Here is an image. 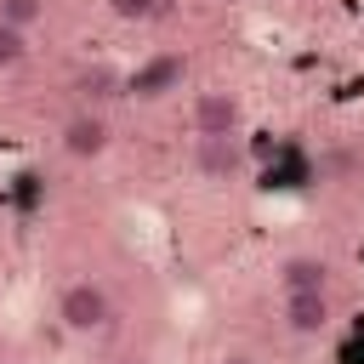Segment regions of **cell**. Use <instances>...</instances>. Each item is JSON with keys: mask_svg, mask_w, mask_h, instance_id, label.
<instances>
[{"mask_svg": "<svg viewBox=\"0 0 364 364\" xmlns=\"http://www.w3.org/2000/svg\"><path fill=\"white\" fill-rule=\"evenodd\" d=\"M23 57H28V34L11 28V23H0V68H17Z\"/></svg>", "mask_w": 364, "mask_h": 364, "instance_id": "obj_9", "label": "cell"}, {"mask_svg": "<svg viewBox=\"0 0 364 364\" xmlns=\"http://www.w3.org/2000/svg\"><path fill=\"white\" fill-rule=\"evenodd\" d=\"M279 318H284L290 336H318L330 324V296L324 290H296V296L279 301Z\"/></svg>", "mask_w": 364, "mask_h": 364, "instance_id": "obj_4", "label": "cell"}, {"mask_svg": "<svg viewBox=\"0 0 364 364\" xmlns=\"http://www.w3.org/2000/svg\"><path fill=\"white\" fill-rule=\"evenodd\" d=\"M233 165H239L233 136H199V171H205V176H228Z\"/></svg>", "mask_w": 364, "mask_h": 364, "instance_id": "obj_7", "label": "cell"}, {"mask_svg": "<svg viewBox=\"0 0 364 364\" xmlns=\"http://www.w3.org/2000/svg\"><path fill=\"white\" fill-rule=\"evenodd\" d=\"M182 80H188V57H182V51H159V57H148V63L125 80V91H131L136 102H159V97H171Z\"/></svg>", "mask_w": 364, "mask_h": 364, "instance_id": "obj_2", "label": "cell"}, {"mask_svg": "<svg viewBox=\"0 0 364 364\" xmlns=\"http://www.w3.org/2000/svg\"><path fill=\"white\" fill-rule=\"evenodd\" d=\"M108 11H114L119 23H148V17L159 11V0H108Z\"/></svg>", "mask_w": 364, "mask_h": 364, "instance_id": "obj_10", "label": "cell"}, {"mask_svg": "<svg viewBox=\"0 0 364 364\" xmlns=\"http://www.w3.org/2000/svg\"><path fill=\"white\" fill-rule=\"evenodd\" d=\"M279 284H284V296H296V290H330V267H324V256H284L279 262Z\"/></svg>", "mask_w": 364, "mask_h": 364, "instance_id": "obj_6", "label": "cell"}, {"mask_svg": "<svg viewBox=\"0 0 364 364\" xmlns=\"http://www.w3.org/2000/svg\"><path fill=\"white\" fill-rule=\"evenodd\" d=\"M57 318H63L68 336H91V330H102V324L114 318V301H108V290H102L97 279H74V284H63V296H57Z\"/></svg>", "mask_w": 364, "mask_h": 364, "instance_id": "obj_1", "label": "cell"}, {"mask_svg": "<svg viewBox=\"0 0 364 364\" xmlns=\"http://www.w3.org/2000/svg\"><path fill=\"white\" fill-rule=\"evenodd\" d=\"M222 364H256V358H250V353H228Z\"/></svg>", "mask_w": 364, "mask_h": 364, "instance_id": "obj_11", "label": "cell"}, {"mask_svg": "<svg viewBox=\"0 0 364 364\" xmlns=\"http://www.w3.org/2000/svg\"><path fill=\"white\" fill-rule=\"evenodd\" d=\"M0 23H11V28H34V23H46V0H0Z\"/></svg>", "mask_w": 364, "mask_h": 364, "instance_id": "obj_8", "label": "cell"}, {"mask_svg": "<svg viewBox=\"0 0 364 364\" xmlns=\"http://www.w3.org/2000/svg\"><path fill=\"white\" fill-rule=\"evenodd\" d=\"M239 131V97L233 91H199L193 97V136H233Z\"/></svg>", "mask_w": 364, "mask_h": 364, "instance_id": "obj_3", "label": "cell"}, {"mask_svg": "<svg viewBox=\"0 0 364 364\" xmlns=\"http://www.w3.org/2000/svg\"><path fill=\"white\" fill-rule=\"evenodd\" d=\"M63 154H68V159H97V154H108V119H102V114H74V119L63 125Z\"/></svg>", "mask_w": 364, "mask_h": 364, "instance_id": "obj_5", "label": "cell"}]
</instances>
